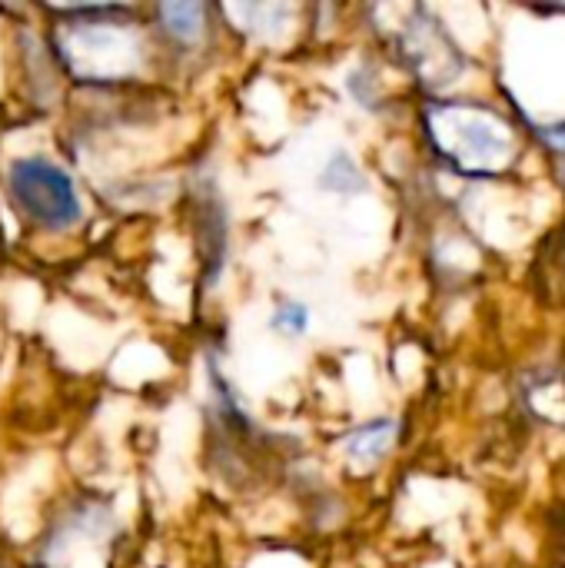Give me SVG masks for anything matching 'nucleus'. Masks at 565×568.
Segmentation results:
<instances>
[{"label":"nucleus","mask_w":565,"mask_h":568,"mask_svg":"<svg viewBox=\"0 0 565 568\" xmlns=\"http://www.w3.org/2000/svg\"><path fill=\"white\" fill-rule=\"evenodd\" d=\"M53 53L80 83H120L140 73L143 40L127 7H73L60 10Z\"/></svg>","instance_id":"obj_1"},{"label":"nucleus","mask_w":565,"mask_h":568,"mask_svg":"<svg viewBox=\"0 0 565 568\" xmlns=\"http://www.w3.org/2000/svg\"><path fill=\"white\" fill-rule=\"evenodd\" d=\"M320 186L330 190V193H363V190H366V176H363V170L353 163V156L336 153V156L323 166Z\"/></svg>","instance_id":"obj_8"},{"label":"nucleus","mask_w":565,"mask_h":568,"mask_svg":"<svg viewBox=\"0 0 565 568\" xmlns=\"http://www.w3.org/2000/svg\"><path fill=\"white\" fill-rule=\"evenodd\" d=\"M226 13L240 23V30L270 40V33H276L283 27V20L290 17V7H283V3H243V7L233 3V7H226Z\"/></svg>","instance_id":"obj_7"},{"label":"nucleus","mask_w":565,"mask_h":568,"mask_svg":"<svg viewBox=\"0 0 565 568\" xmlns=\"http://www.w3.org/2000/svg\"><path fill=\"white\" fill-rule=\"evenodd\" d=\"M400 436V426L396 419H373V423H363L356 429L346 433L343 439V456L346 463H353L356 469H370L376 466L396 443Z\"/></svg>","instance_id":"obj_5"},{"label":"nucleus","mask_w":565,"mask_h":568,"mask_svg":"<svg viewBox=\"0 0 565 568\" xmlns=\"http://www.w3.org/2000/svg\"><path fill=\"white\" fill-rule=\"evenodd\" d=\"M7 196L13 210L43 233H67L83 220L73 176L47 156H20L7 166Z\"/></svg>","instance_id":"obj_3"},{"label":"nucleus","mask_w":565,"mask_h":568,"mask_svg":"<svg viewBox=\"0 0 565 568\" xmlns=\"http://www.w3.org/2000/svg\"><path fill=\"white\" fill-rule=\"evenodd\" d=\"M403 57L410 63V70L430 87V90H443L450 87L463 70L466 60L460 53V47L453 43V37L440 27V20L430 10H413V17L403 27L400 37Z\"/></svg>","instance_id":"obj_4"},{"label":"nucleus","mask_w":565,"mask_h":568,"mask_svg":"<svg viewBox=\"0 0 565 568\" xmlns=\"http://www.w3.org/2000/svg\"><path fill=\"white\" fill-rule=\"evenodd\" d=\"M426 136L433 150L466 176H496L519 150L513 126L483 103H430Z\"/></svg>","instance_id":"obj_2"},{"label":"nucleus","mask_w":565,"mask_h":568,"mask_svg":"<svg viewBox=\"0 0 565 568\" xmlns=\"http://www.w3.org/2000/svg\"><path fill=\"white\" fill-rule=\"evenodd\" d=\"M270 329L286 339H300L310 333V310L296 300H283V303H276V310L270 316Z\"/></svg>","instance_id":"obj_9"},{"label":"nucleus","mask_w":565,"mask_h":568,"mask_svg":"<svg viewBox=\"0 0 565 568\" xmlns=\"http://www.w3.org/2000/svg\"><path fill=\"white\" fill-rule=\"evenodd\" d=\"M157 20H160V30L183 43V47H193L203 30H206V7L190 0V3H157Z\"/></svg>","instance_id":"obj_6"},{"label":"nucleus","mask_w":565,"mask_h":568,"mask_svg":"<svg viewBox=\"0 0 565 568\" xmlns=\"http://www.w3.org/2000/svg\"><path fill=\"white\" fill-rule=\"evenodd\" d=\"M543 140H546L553 150L565 153V120L563 123H556V126H546V130H543Z\"/></svg>","instance_id":"obj_10"},{"label":"nucleus","mask_w":565,"mask_h":568,"mask_svg":"<svg viewBox=\"0 0 565 568\" xmlns=\"http://www.w3.org/2000/svg\"><path fill=\"white\" fill-rule=\"evenodd\" d=\"M563 176H565V163H563Z\"/></svg>","instance_id":"obj_11"}]
</instances>
